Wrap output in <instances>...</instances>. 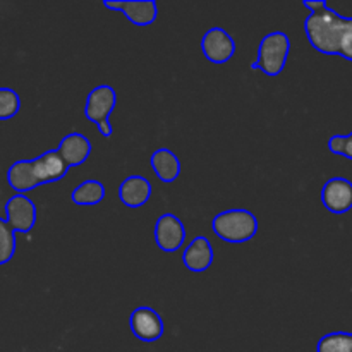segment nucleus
<instances>
[{
    "instance_id": "nucleus-1",
    "label": "nucleus",
    "mask_w": 352,
    "mask_h": 352,
    "mask_svg": "<svg viewBox=\"0 0 352 352\" xmlns=\"http://www.w3.org/2000/svg\"><path fill=\"white\" fill-rule=\"evenodd\" d=\"M69 168L71 167L62 160L57 150H48L33 160L14 162L7 170V184L17 195H24L38 186L58 182Z\"/></svg>"
},
{
    "instance_id": "nucleus-2",
    "label": "nucleus",
    "mask_w": 352,
    "mask_h": 352,
    "mask_svg": "<svg viewBox=\"0 0 352 352\" xmlns=\"http://www.w3.org/2000/svg\"><path fill=\"white\" fill-rule=\"evenodd\" d=\"M352 17H344L325 6L311 12L305 21V33L309 45L320 54L339 55L340 45L351 26Z\"/></svg>"
},
{
    "instance_id": "nucleus-3",
    "label": "nucleus",
    "mask_w": 352,
    "mask_h": 352,
    "mask_svg": "<svg viewBox=\"0 0 352 352\" xmlns=\"http://www.w3.org/2000/svg\"><path fill=\"white\" fill-rule=\"evenodd\" d=\"M212 229L219 239L230 244H243L253 239L258 232V219L253 212L232 208L213 217Z\"/></svg>"
},
{
    "instance_id": "nucleus-4",
    "label": "nucleus",
    "mask_w": 352,
    "mask_h": 352,
    "mask_svg": "<svg viewBox=\"0 0 352 352\" xmlns=\"http://www.w3.org/2000/svg\"><path fill=\"white\" fill-rule=\"evenodd\" d=\"M291 54V38L284 31H272L265 34L258 47L256 65L263 74L275 78L284 71Z\"/></svg>"
},
{
    "instance_id": "nucleus-5",
    "label": "nucleus",
    "mask_w": 352,
    "mask_h": 352,
    "mask_svg": "<svg viewBox=\"0 0 352 352\" xmlns=\"http://www.w3.org/2000/svg\"><path fill=\"white\" fill-rule=\"evenodd\" d=\"M155 244L164 253H175L186 241V227L174 213H164L155 223Z\"/></svg>"
},
{
    "instance_id": "nucleus-6",
    "label": "nucleus",
    "mask_w": 352,
    "mask_h": 352,
    "mask_svg": "<svg viewBox=\"0 0 352 352\" xmlns=\"http://www.w3.org/2000/svg\"><path fill=\"white\" fill-rule=\"evenodd\" d=\"M6 215L7 223L14 232L28 234L36 226V205L26 195L10 196L6 203Z\"/></svg>"
},
{
    "instance_id": "nucleus-7",
    "label": "nucleus",
    "mask_w": 352,
    "mask_h": 352,
    "mask_svg": "<svg viewBox=\"0 0 352 352\" xmlns=\"http://www.w3.org/2000/svg\"><path fill=\"white\" fill-rule=\"evenodd\" d=\"M129 327L133 336L141 342H157L164 336V320L150 306H140L129 316Z\"/></svg>"
},
{
    "instance_id": "nucleus-8",
    "label": "nucleus",
    "mask_w": 352,
    "mask_h": 352,
    "mask_svg": "<svg viewBox=\"0 0 352 352\" xmlns=\"http://www.w3.org/2000/svg\"><path fill=\"white\" fill-rule=\"evenodd\" d=\"M201 52L212 64H227L236 54V41L223 28H210L201 38Z\"/></svg>"
},
{
    "instance_id": "nucleus-9",
    "label": "nucleus",
    "mask_w": 352,
    "mask_h": 352,
    "mask_svg": "<svg viewBox=\"0 0 352 352\" xmlns=\"http://www.w3.org/2000/svg\"><path fill=\"white\" fill-rule=\"evenodd\" d=\"M322 203L330 213L342 215L352 210V182L349 179L333 177L323 184Z\"/></svg>"
},
{
    "instance_id": "nucleus-10",
    "label": "nucleus",
    "mask_w": 352,
    "mask_h": 352,
    "mask_svg": "<svg viewBox=\"0 0 352 352\" xmlns=\"http://www.w3.org/2000/svg\"><path fill=\"white\" fill-rule=\"evenodd\" d=\"M117 105V93L112 86L100 85L93 88L86 96L85 117L89 122L98 124L100 120L109 119Z\"/></svg>"
},
{
    "instance_id": "nucleus-11",
    "label": "nucleus",
    "mask_w": 352,
    "mask_h": 352,
    "mask_svg": "<svg viewBox=\"0 0 352 352\" xmlns=\"http://www.w3.org/2000/svg\"><path fill=\"white\" fill-rule=\"evenodd\" d=\"M213 246L208 237L198 236L188 244V248L182 253V263L192 274H203L208 270L213 263Z\"/></svg>"
},
{
    "instance_id": "nucleus-12",
    "label": "nucleus",
    "mask_w": 352,
    "mask_h": 352,
    "mask_svg": "<svg viewBox=\"0 0 352 352\" xmlns=\"http://www.w3.org/2000/svg\"><path fill=\"white\" fill-rule=\"evenodd\" d=\"M57 153L69 167H79L91 155V141L81 133H69L58 143Z\"/></svg>"
},
{
    "instance_id": "nucleus-13",
    "label": "nucleus",
    "mask_w": 352,
    "mask_h": 352,
    "mask_svg": "<svg viewBox=\"0 0 352 352\" xmlns=\"http://www.w3.org/2000/svg\"><path fill=\"white\" fill-rule=\"evenodd\" d=\"M151 184L143 175H129L119 186V199L127 208H141L151 198Z\"/></svg>"
},
{
    "instance_id": "nucleus-14",
    "label": "nucleus",
    "mask_w": 352,
    "mask_h": 352,
    "mask_svg": "<svg viewBox=\"0 0 352 352\" xmlns=\"http://www.w3.org/2000/svg\"><path fill=\"white\" fill-rule=\"evenodd\" d=\"M151 168L164 184H170L181 175V160L168 148H160L151 155Z\"/></svg>"
},
{
    "instance_id": "nucleus-15",
    "label": "nucleus",
    "mask_w": 352,
    "mask_h": 352,
    "mask_svg": "<svg viewBox=\"0 0 352 352\" xmlns=\"http://www.w3.org/2000/svg\"><path fill=\"white\" fill-rule=\"evenodd\" d=\"M120 12L127 21L136 26H150L158 17V6L155 0H136V2H120Z\"/></svg>"
},
{
    "instance_id": "nucleus-16",
    "label": "nucleus",
    "mask_w": 352,
    "mask_h": 352,
    "mask_svg": "<svg viewBox=\"0 0 352 352\" xmlns=\"http://www.w3.org/2000/svg\"><path fill=\"white\" fill-rule=\"evenodd\" d=\"M105 198V186L95 179L81 182L71 192V201L78 206H95L100 205Z\"/></svg>"
},
{
    "instance_id": "nucleus-17",
    "label": "nucleus",
    "mask_w": 352,
    "mask_h": 352,
    "mask_svg": "<svg viewBox=\"0 0 352 352\" xmlns=\"http://www.w3.org/2000/svg\"><path fill=\"white\" fill-rule=\"evenodd\" d=\"M316 352H352V333H327L316 344Z\"/></svg>"
},
{
    "instance_id": "nucleus-18",
    "label": "nucleus",
    "mask_w": 352,
    "mask_h": 352,
    "mask_svg": "<svg viewBox=\"0 0 352 352\" xmlns=\"http://www.w3.org/2000/svg\"><path fill=\"white\" fill-rule=\"evenodd\" d=\"M16 232L10 229L7 220L0 217V267L12 260L14 254H16Z\"/></svg>"
},
{
    "instance_id": "nucleus-19",
    "label": "nucleus",
    "mask_w": 352,
    "mask_h": 352,
    "mask_svg": "<svg viewBox=\"0 0 352 352\" xmlns=\"http://www.w3.org/2000/svg\"><path fill=\"white\" fill-rule=\"evenodd\" d=\"M21 110L19 93L12 88H0V120L16 117Z\"/></svg>"
},
{
    "instance_id": "nucleus-20",
    "label": "nucleus",
    "mask_w": 352,
    "mask_h": 352,
    "mask_svg": "<svg viewBox=\"0 0 352 352\" xmlns=\"http://www.w3.org/2000/svg\"><path fill=\"white\" fill-rule=\"evenodd\" d=\"M329 148L333 155H340V157H346L352 160V133L346 134H336V136L330 138Z\"/></svg>"
},
{
    "instance_id": "nucleus-21",
    "label": "nucleus",
    "mask_w": 352,
    "mask_h": 352,
    "mask_svg": "<svg viewBox=\"0 0 352 352\" xmlns=\"http://www.w3.org/2000/svg\"><path fill=\"white\" fill-rule=\"evenodd\" d=\"M339 55L342 58H346V60L352 62V21H351V26H349V30H347L346 36H344L342 45H340Z\"/></svg>"
},
{
    "instance_id": "nucleus-22",
    "label": "nucleus",
    "mask_w": 352,
    "mask_h": 352,
    "mask_svg": "<svg viewBox=\"0 0 352 352\" xmlns=\"http://www.w3.org/2000/svg\"><path fill=\"white\" fill-rule=\"evenodd\" d=\"M96 127H98V133L102 134L103 138H112V134H113V127H112V124H110V120H109V119L100 120V122L96 124Z\"/></svg>"
},
{
    "instance_id": "nucleus-23",
    "label": "nucleus",
    "mask_w": 352,
    "mask_h": 352,
    "mask_svg": "<svg viewBox=\"0 0 352 352\" xmlns=\"http://www.w3.org/2000/svg\"><path fill=\"white\" fill-rule=\"evenodd\" d=\"M302 6H305L306 9L309 10V14H311V12H316V10L323 9V7L329 6V3L323 2V0H316V2H313V0H305V2H302Z\"/></svg>"
}]
</instances>
